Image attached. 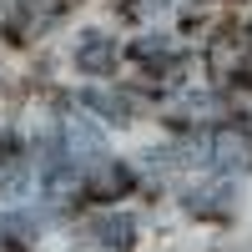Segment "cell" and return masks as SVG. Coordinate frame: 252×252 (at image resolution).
<instances>
[{
  "label": "cell",
  "instance_id": "cell-1",
  "mask_svg": "<svg viewBox=\"0 0 252 252\" xmlns=\"http://www.w3.org/2000/svg\"><path fill=\"white\" fill-rule=\"evenodd\" d=\"M86 237L96 247H106V252H131L136 247V217H126V212H101L86 222Z\"/></svg>",
  "mask_w": 252,
  "mask_h": 252
},
{
  "label": "cell",
  "instance_id": "cell-2",
  "mask_svg": "<svg viewBox=\"0 0 252 252\" xmlns=\"http://www.w3.org/2000/svg\"><path fill=\"white\" fill-rule=\"evenodd\" d=\"M207 161L217 172H247L252 166V141L242 131H217V136H207Z\"/></svg>",
  "mask_w": 252,
  "mask_h": 252
},
{
  "label": "cell",
  "instance_id": "cell-3",
  "mask_svg": "<svg viewBox=\"0 0 252 252\" xmlns=\"http://www.w3.org/2000/svg\"><path fill=\"white\" fill-rule=\"evenodd\" d=\"M76 101H81V106H91V111H96L101 121H116V126H126V121L136 116V101L126 96V91H106V86H86V91H81Z\"/></svg>",
  "mask_w": 252,
  "mask_h": 252
},
{
  "label": "cell",
  "instance_id": "cell-4",
  "mask_svg": "<svg viewBox=\"0 0 252 252\" xmlns=\"http://www.w3.org/2000/svg\"><path fill=\"white\" fill-rule=\"evenodd\" d=\"M66 152H71V161H86V166L101 161V131H96V126H86L76 111L66 116Z\"/></svg>",
  "mask_w": 252,
  "mask_h": 252
},
{
  "label": "cell",
  "instance_id": "cell-5",
  "mask_svg": "<svg viewBox=\"0 0 252 252\" xmlns=\"http://www.w3.org/2000/svg\"><path fill=\"white\" fill-rule=\"evenodd\" d=\"M76 66L91 71V76H106V71L116 66V46H111V35H101V31L81 35V46H76Z\"/></svg>",
  "mask_w": 252,
  "mask_h": 252
},
{
  "label": "cell",
  "instance_id": "cell-6",
  "mask_svg": "<svg viewBox=\"0 0 252 252\" xmlns=\"http://www.w3.org/2000/svg\"><path fill=\"white\" fill-rule=\"evenodd\" d=\"M40 232V212H0V242L5 247H31Z\"/></svg>",
  "mask_w": 252,
  "mask_h": 252
},
{
  "label": "cell",
  "instance_id": "cell-7",
  "mask_svg": "<svg viewBox=\"0 0 252 252\" xmlns=\"http://www.w3.org/2000/svg\"><path fill=\"white\" fill-rule=\"evenodd\" d=\"M126 187H131V172H126V166H116L106 157L91 166V197H121Z\"/></svg>",
  "mask_w": 252,
  "mask_h": 252
},
{
  "label": "cell",
  "instance_id": "cell-8",
  "mask_svg": "<svg viewBox=\"0 0 252 252\" xmlns=\"http://www.w3.org/2000/svg\"><path fill=\"white\" fill-rule=\"evenodd\" d=\"M187 212L197 217H217V212H232V192L217 182V187H197V192H187Z\"/></svg>",
  "mask_w": 252,
  "mask_h": 252
},
{
  "label": "cell",
  "instance_id": "cell-9",
  "mask_svg": "<svg viewBox=\"0 0 252 252\" xmlns=\"http://www.w3.org/2000/svg\"><path fill=\"white\" fill-rule=\"evenodd\" d=\"M131 56L141 61V66H177V51H172L166 35H141L136 46H131Z\"/></svg>",
  "mask_w": 252,
  "mask_h": 252
},
{
  "label": "cell",
  "instance_id": "cell-10",
  "mask_svg": "<svg viewBox=\"0 0 252 252\" xmlns=\"http://www.w3.org/2000/svg\"><path fill=\"white\" fill-rule=\"evenodd\" d=\"M166 0H121V10L126 15H146V10H161Z\"/></svg>",
  "mask_w": 252,
  "mask_h": 252
}]
</instances>
